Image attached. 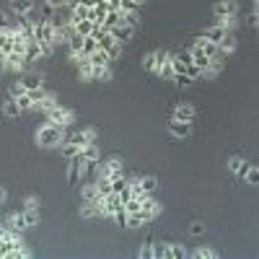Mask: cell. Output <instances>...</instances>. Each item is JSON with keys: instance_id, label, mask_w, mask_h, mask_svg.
Wrapping results in <instances>:
<instances>
[{"instance_id": "cell-31", "label": "cell", "mask_w": 259, "mask_h": 259, "mask_svg": "<svg viewBox=\"0 0 259 259\" xmlns=\"http://www.w3.org/2000/svg\"><path fill=\"white\" fill-rule=\"evenodd\" d=\"M55 104H57V99H55L52 94H47L45 99H41L39 104H34V106H36V109H45V112H47V109H52V106H55Z\"/></svg>"}, {"instance_id": "cell-22", "label": "cell", "mask_w": 259, "mask_h": 259, "mask_svg": "<svg viewBox=\"0 0 259 259\" xmlns=\"http://www.w3.org/2000/svg\"><path fill=\"white\" fill-rule=\"evenodd\" d=\"M96 50H99V41H96L91 34H89V36H83V47H80V55H83V57H89V55H91V52H96Z\"/></svg>"}, {"instance_id": "cell-14", "label": "cell", "mask_w": 259, "mask_h": 259, "mask_svg": "<svg viewBox=\"0 0 259 259\" xmlns=\"http://www.w3.org/2000/svg\"><path fill=\"white\" fill-rule=\"evenodd\" d=\"M91 80H112V65H91Z\"/></svg>"}, {"instance_id": "cell-1", "label": "cell", "mask_w": 259, "mask_h": 259, "mask_svg": "<svg viewBox=\"0 0 259 259\" xmlns=\"http://www.w3.org/2000/svg\"><path fill=\"white\" fill-rule=\"evenodd\" d=\"M55 31H57V26H55L52 18H41V21H36V24H34V41H36V45H41L45 57L55 47Z\"/></svg>"}, {"instance_id": "cell-21", "label": "cell", "mask_w": 259, "mask_h": 259, "mask_svg": "<svg viewBox=\"0 0 259 259\" xmlns=\"http://www.w3.org/2000/svg\"><path fill=\"white\" fill-rule=\"evenodd\" d=\"M138 184H140V192H143V194H153V192L158 189V179H156V177H145V179H140Z\"/></svg>"}, {"instance_id": "cell-11", "label": "cell", "mask_w": 259, "mask_h": 259, "mask_svg": "<svg viewBox=\"0 0 259 259\" xmlns=\"http://www.w3.org/2000/svg\"><path fill=\"white\" fill-rule=\"evenodd\" d=\"M101 200H104V197H101L99 189H96V182H91L89 187L83 189V202H85V205H99Z\"/></svg>"}, {"instance_id": "cell-8", "label": "cell", "mask_w": 259, "mask_h": 259, "mask_svg": "<svg viewBox=\"0 0 259 259\" xmlns=\"http://www.w3.org/2000/svg\"><path fill=\"white\" fill-rule=\"evenodd\" d=\"M109 31H112V36L117 39V45H127V41L133 39V34H135L133 26H124V24H122V26H114V29H109Z\"/></svg>"}, {"instance_id": "cell-15", "label": "cell", "mask_w": 259, "mask_h": 259, "mask_svg": "<svg viewBox=\"0 0 259 259\" xmlns=\"http://www.w3.org/2000/svg\"><path fill=\"white\" fill-rule=\"evenodd\" d=\"M124 21H122V11H106V16H104V29H114V26H122Z\"/></svg>"}, {"instance_id": "cell-36", "label": "cell", "mask_w": 259, "mask_h": 259, "mask_svg": "<svg viewBox=\"0 0 259 259\" xmlns=\"http://www.w3.org/2000/svg\"><path fill=\"white\" fill-rule=\"evenodd\" d=\"M189 233H192V236H202V233H205V223H200V221H194V223L189 226Z\"/></svg>"}, {"instance_id": "cell-42", "label": "cell", "mask_w": 259, "mask_h": 259, "mask_svg": "<svg viewBox=\"0 0 259 259\" xmlns=\"http://www.w3.org/2000/svg\"><path fill=\"white\" fill-rule=\"evenodd\" d=\"M6 197H8V192H6L3 187H0V205H3V202H6Z\"/></svg>"}, {"instance_id": "cell-26", "label": "cell", "mask_w": 259, "mask_h": 259, "mask_svg": "<svg viewBox=\"0 0 259 259\" xmlns=\"http://www.w3.org/2000/svg\"><path fill=\"white\" fill-rule=\"evenodd\" d=\"M26 96L31 99V104H39L41 99L47 96V89H45V85H39V89H26Z\"/></svg>"}, {"instance_id": "cell-19", "label": "cell", "mask_w": 259, "mask_h": 259, "mask_svg": "<svg viewBox=\"0 0 259 259\" xmlns=\"http://www.w3.org/2000/svg\"><path fill=\"white\" fill-rule=\"evenodd\" d=\"M8 223H11L8 228H13L16 233H24V231L29 228V226H26V221H24V212H18V215L13 212V215H11V218H8Z\"/></svg>"}, {"instance_id": "cell-7", "label": "cell", "mask_w": 259, "mask_h": 259, "mask_svg": "<svg viewBox=\"0 0 259 259\" xmlns=\"http://www.w3.org/2000/svg\"><path fill=\"white\" fill-rule=\"evenodd\" d=\"M171 117L182 119V122H194L197 119V112H194V106H189V104H177V109H174Z\"/></svg>"}, {"instance_id": "cell-12", "label": "cell", "mask_w": 259, "mask_h": 259, "mask_svg": "<svg viewBox=\"0 0 259 259\" xmlns=\"http://www.w3.org/2000/svg\"><path fill=\"white\" fill-rule=\"evenodd\" d=\"M166 57H168V52H150V55H145V62H143L145 70H153V73H156V68H158Z\"/></svg>"}, {"instance_id": "cell-13", "label": "cell", "mask_w": 259, "mask_h": 259, "mask_svg": "<svg viewBox=\"0 0 259 259\" xmlns=\"http://www.w3.org/2000/svg\"><path fill=\"white\" fill-rule=\"evenodd\" d=\"M11 11L16 16H26L34 11V0H11Z\"/></svg>"}, {"instance_id": "cell-40", "label": "cell", "mask_w": 259, "mask_h": 259, "mask_svg": "<svg viewBox=\"0 0 259 259\" xmlns=\"http://www.w3.org/2000/svg\"><path fill=\"white\" fill-rule=\"evenodd\" d=\"M6 29H11V18L8 13H0V31H6Z\"/></svg>"}, {"instance_id": "cell-17", "label": "cell", "mask_w": 259, "mask_h": 259, "mask_svg": "<svg viewBox=\"0 0 259 259\" xmlns=\"http://www.w3.org/2000/svg\"><path fill=\"white\" fill-rule=\"evenodd\" d=\"M218 47H221L223 55H231V52L236 50V36H233V31H226V34H223V39H221Z\"/></svg>"}, {"instance_id": "cell-3", "label": "cell", "mask_w": 259, "mask_h": 259, "mask_svg": "<svg viewBox=\"0 0 259 259\" xmlns=\"http://www.w3.org/2000/svg\"><path fill=\"white\" fill-rule=\"evenodd\" d=\"M91 36L99 41V50H104L106 55H109L112 60L119 55V50H122V45H117V39L112 36V31L109 29H104V26H94V31H91Z\"/></svg>"}, {"instance_id": "cell-25", "label": "cell", "mask_w": 259, "mask_h": 259, "mask_svg": "<svg viewBox=\"0 0 259 259\" xmlns=\"http://www.w3.org/2000/svg\"><path fill=\"white\" fill-rule=\"evenodd\" d=\"M80 156H83L85 161H96V158H99V148H96V143L83 145V148H80Z\"/></svg>"}, {"instance_id": "cell-2", "label": "cell", "mask_w": 259, "mask_h": 259, "mask_svg": "<svg viewBox=\"0 0 259 259\" xmlns=\"http://www.w3.org/2000/svg\"><path fill=\"white\" fill-rule=\"evenodd\" d=\"M62 138H65V127H57V124H52V122L41 124V127L36 130V143H39L41 148H57V145L62 143Z\"/></svg>"}, {"instance_id": "cell-41", "label": "cell", "mask_w": 259, "mask_h": 259, "mask_svg": "<svg viewBox=\"0 0 259 259\" xmlns=\"http://www.w3.org/2000/svg\"><path fill=\"white\" fill-rule=\"evenodd\" d=\"M256 24H259V11L254 8V13L249 16V26H254V29H256Z\"/></svg>"}, {"instance_id": "cell-30", "label": "cell", "mask_w": 259, "mask_h": 259, "mask_svg": "<svg viewBox=\"0 0 259 259\" xmlns=\"http://www.w3.org/2000/svg\"><path fill=\"white\" fill-rule=\"evenodd\" d=\"M192 256H194V259H215V256H218V251H215V249H207V246H200Z\"/></svg>"}, {"instance_id": "cell-20", "label": "cell", "mask_w": 259, "mask_h": 259, "mask_svg": "<svg viewBox=\"0 0 259 259\" xmlns=\"http://www.w3.org/2000/svg\"><path fill=\"white\" fill-rule=\"evenodd\" d=\"M184 256H189L184 246H179V244H166V259H184Z\"/></svg>"}, {"instance_id": "cell-28", "label": "cell", "mask_w": 259, "mask_h": 259, "mask_svg": "<svg viewBox=\"0 0 259 259\" xmlns=\"http://www.w3.org/2000/svg\"><path fill=\"white\" fill-rule=\"evenodd\" d=\"M3 114H6L8 119H13V117H18V114H21V109H18L16 99H8V101H6V106H3Z\"/></svg>"}, {"instance_id": "cell-5", "label": "cell", "mask_w": 259, "mask_h": 259, "mask_svg": "<svg viewBox=\"0 0 259 259\" xmlns=\"http://www.w3.org/2000/svg\"><path fill=\"white\" fill-rule=\"evenodd\" d=\"M166 130H168V135H174V138L184 140V138L192 135V122H182V119H174V117H171V119L166 122Z\"/></svg>"}, {"instance_id": "cell-9", "label": "cell", "mask_w": 259, "mask_h": 259, "mask_svg": "<svg viewBox=\"0 0 259 259\" xmlns=\"http://www.w3.org/2000/svg\"><path fill=\"white\" fill-rule=\"evenodd\" d=\"M194 45H197V47H200L207 57H226V55L221 52V47H218V45H212V41H207L205 36H200L197 41H194Z\"/></svg>"}, {"instance_id": "cell-35", "label": "cell", "mask_w": 259, "mask_h": 259, "mask_svg": "<svg viewBox=\"0 0 259 259\" xmlns=\"http://www.w3.org/2000/svg\"><path fill=\"white\" fill-rule=\"evenodd\" d=\"M153 259H166V244H156L153 241Z\"/></svg>"}, {"instance_id": "cell-33", "label": "cell", "mask_w": 259, "mask_h": 259, "mask_svg": "<svg viewBox=\"0 0 259 259\" xmlns=\"http://www.w3.org/2000/svg\"><path fill=\"white\" fill-rule=\"evenodd\" d=\"M16 104H18V109H21V112H26V109H31V106H34V104H31V99H29L26 94H24V96H18V99H16Z\"/></svg>"}, {"instance_id": "cell-24", "label": "cell", "mask_w": 259, "mask_h": 259, "mask_svg": "<svg viewBox=\"0 0 259 259\" xmlns=\"http://www.w3.org/2000/svg\"><path fill=\"white\" fill-rule=\"evenodd\" d=\"M60 150H62V156L68 158V161H70V158H75V156L80 153V148H78L75 143H68V140H65V143H60Z\"/></svg>"}, {"instance_id": "cell-38", "label": "cell", "mask_w": 259, "mask_h": 259, "mask_svg": "<svg viewBox=\"0 0 259 259\" xmlns=\"http://www.w3.org/2000/svg\"><path fill=\"white\" fill-rule=\"evenodd\" d=\"M241 163H244V158H239V156H233L231 161H228V168L233 171V174H236V171H239L241 168Z\"/></svg>"}, {"instance_id": "cell-18", "label": "cell", "mask_w": 259, "mask_h": 259, "mask_svg": "<svg viewBox=\"0 0 259 259\" xmlns=\"http://www.w3.org/2000/svg\"><path fill=\"white\" fill-rule=\"evenodd\" d=\"M85 60H89V62L94 65V68H96V65H112V57L106 55L104 50H96V52H91V55L85 57Z\"/></svg>"}, {"instance_id": "cell-39", "label": "cell", "mask_w": 259, "mask_h": 259, "mask_svg": "<svg viewBox=\"0 0 259 259\" xmlns=\"http://www.w3.org/2000/svg\"><path fill=\"white\" fill-rule=\"evenodd\" d=\"M174 55H177L184 65H192V55H189V50H179V52H174Z\"/></svg>"}, {"instance_id": "cell-6", "label": "cell", "mask_w": 259, "mask_h": 259, "mask_svg": "<svg viewBox=\"0 0 259 259\" xmlns=\"http://www.w3.org/2000/svg\"><path fill=\"white\" fill-rule=\"evenodd\" d=\"M212 16H218V18L239 16V3H236V0H221V3L212 6Z\"/></svg>"}, {"instance_id": "cell-16", "label": "cell", "mask_w": 259, "mask_h": 259, "mask_svg": "<svg viewBox=\"0 0 259 259\" xmlns=\"http://www.w3.org/2000/svg\"><path fill=\"white\" fill-rule=\"evenodd\" d=\"M70 26H73V31H75V34L89 36V34L94 31V26H96V24H94V21H89V18H80V21H73Z\"/></svg>"}, {"instance_id": "cell-23", "label": "cell", "mask_w": 259, "mask_h": 259, "mask_svg": "<svg viewBox=\"0 0 259 259\" xmlns=\"http://www.w3.org/2000/svg\"><path fill=\"white\" fill-rule=\"evenodd\" d=\"M140 226H145V218L140 215V210H138V212H127L124 228H140Z\"/></svg>"}, {"instance_id": "cell-10", "label": "cell", "mask_w": 259, "mask_h": 259, "mask_svg": "<svg viewBox=\"0 0 259 259\" xmlns=\"http://www.w3.org/2000/svg\"><path fill=\"white\" fill-rule=\"evenodd\" d=\"M223 34H226V29H223L221 24H212V26H207V29L202 31V36H205L207 41H212V45H221Z\"/></svg>"}, {"instance_id": "cell-29", "label": "cell", "mask_w": 259, "mask_h": 259, "mask_svg": "<svg viewBox=\"0 0 259 259\" xmlns=\"http://www.w3.org/2000/svg\"><path fill=\"white\" fill-rule=\"evenodd\" d=\"M24 221H26V226H29V228H31V226H36V223H39V210L26 207V210H24Z\"/></svg>"}, {"instance_id": "cell-34", "label": "cell", "mask_w": 259, "mask_h": 259, "mask_svg": "<svg viewBox=\"0 0 259 259\" xmlns=\"http://www.w3.org/2000/svg\"><path fill=\"white\" fill-rule=\"evenodd\" d=\"M24 94H26V89H24V83H21V80L11 85V99H18V96H24Z\"/></svg>"}, {"instance_id": "cell-37", "label": "cell", "mask_w": 259, "mask_h": 259, "mask_svg": "<svg viewBox=\"0 0 259 259\" xmlns=\"http://www.w3.org/2000/svg\"><path fill=\"white\" fill-rule=\"evenodd\" d=\"M140 256H143V259H153V241H148V244L140 249Z\"/></svg>"}, {"instance_id": "cell-27", "label": "cell", "mask_w": 259, "mask_h": 259, "mask_svg": "<svg viewBox=\"0 0 259 259\" xmlns=\"http://www.w3.org/2000/svg\"><path fill=\"white\" fill-rule=\"evenodd\" d=\"M21 83H24V89H39V85H45V78H39V75H24V78H21Z\"/></svg>"}, {"instance_id": "cell-4", "label": "cell", "mask_w": 259, "mask_h": 259, "mask_svg": "<svg viewBox=\"0 0 259 259\" xmlns=\"http://www.w3.org/2000/svg\"><path fill=\"white\" fill-rule=\"evenodd\" d=\"M45 117H47L52 124H57V127H68V124L73 122V112L65 109V106H60V104H55L52 109H47Z\"/></svg>"}, {"instance_id": "cell-32", "label": "cell", "mask_w": 259, "mask_h": 259, "mask_svg": "<svg viewBox=\"0 0 259 259\" xmlns=\"http://www.w3.org/2000/svg\"><path fill=\"white\" fill-rule=\"evenodd\" d=\"M171 80H174V83L179 85V89H187V85H192V83H194V78H189L187 73H179V75H174Z\"/></svg>"}]
</instances>
